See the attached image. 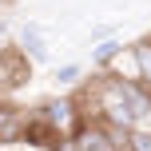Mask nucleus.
Listing matches in <instances>:
<instances>
[{"label": "nucleus", "mask_w": 151, "mask_h": 151, "mask_svg": "<svg viewBox=\"0 0 151 151\" xmlns=\"http://www.w3.org/2000/svg\"><path fill=\"white\" fill-rule=\"evenodd\" d=\"M20 44H24V56H28V60H44V56H48L44 28H40V24H28V28L20 32Z\"/></svg>", "instance_id": "f257e3e1"}, {"label": "nucleus", "mask_w": 151, "mask_h": 151, "mask_svg": "<svg viewBox=\"0 0 151 151\" xmlns=\"http://www.w3.org/2000/svg\"><path fill=\"white\" fill-rule=\"evenodd\" d=\"M119 52H123V40H119V36H104V40H96V52H91V60H96V64H111Z\"/></svg>", "instance_id": "f03ea898"}, {"label": "nucleus", "mask_w": 151, "mask_h": 151, "mask_svg": "<svg viewBox=\"0 0 151 151\" xmlns=\"http://www.w3.org/2000/svg\"><path fill=\"white\" fill-rule=\"evenodd\" d=\"M80 64H64V68H56V83H64V88H68V83H76L80 80Z\"/></svg>", "instance_id": "7ed1b4c3"}, {"label": "nucleus", "mask_w": 151, "mask_h": 151, "mask_svg": "<svg viewBox=\"0 0 151 151\" xmlns=\"http://www.w3.org/2000/svg\"><path fill=\"white\" fill-rule=\"evenodd\" d=\"M8 123H12V107H8V104H0V131H4Z\"/></svg>", "instance_id": "20e7f679"}, {"label": "nucleus", "mask_w": 151, "mask_h": 151, "mask_svg": "<svg viewBox=\"0 0 151 151\" xmlns=\"http://www.w3.org/2000/svg\"><path fill=\"white\" fill-rule=\"evenodd\" d=\"M4 40H8V32H4V20H0V52H4Z\"/></svg>", "instance_id": "39448f33"}, {"label": "nucleus", "mask_w": 151, "mask_h": 151, "mask_svg": "<svg viewBox=\"0 0 151 151\" xmlns=\"http://www.w3.org/2000/svg\"><path fill=\"white\" fill-rule=\"evenodd\" d=\"M147 40H151V36H147Z\"/></svg>", "instance_id": "423d86ee"}]
</instances>
